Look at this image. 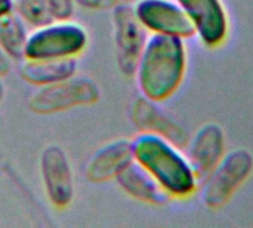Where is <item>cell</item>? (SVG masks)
<instances>
[{"instance_id": "1", "label": "cell", "mask_w": 253, "mask_h": 228, "mask_svg": "<svg viewBox=\"0 0 253 228\" xmlns=\"http://www.w3.org/2000/svg\"><path fill=\"white\" fill-rule=\"evenodd\" d=\"M188 68L185 40L173 36L150 34L135 71L142 96L165 102L182 86Z\"/></svg>"}, {"instance_id": "2", "label": "cell", "mask_w": 253, "mask_h": 228, "mask_svg": "<svg viewBox=\"0 0 253 228\" xmlns=\"http://www.w3.org/2000/svg\"><path fill=\"white\" fill-rule=\"evenodd\" d=\"M132 153L133 160L159 182L169 199L187 200L199 193L202 181L184 148L159 135L141 132L132 139Z\"/></svg>"}, {"instance_id": "3", "label": "cell", "mask_w": 253, "mask_h": 228, "mask_svg": "<svg viewBox=\"0 0 253 228\" xmlns=\"http://www.w3.org/2000/svg\"><path fill=\"white\" fill-rule=\"evenodd\" d=\"M253 174V154L246 148L227 151L216 168L202 181V200L206 208H225Z\"/></svg>"}, {"instance_id": "4", "label": "cell", "mask_w": 253, "mask_h": 228, "mask_svg": "<svg viewBox=\"0 0 253 228\" xmlns=\"http://www.w3.org/2000/svg\"><path fill=\"white\" fill-rule=\"evenodd\" d=\"M87 45L86 30L70 19H53L36 27L25 42L24 58L28 59H65L76 58Z\"/></svg>"}, {"instance_id": "5", "label": "cell", "mask_w": 253, "mask_h": 228, "mask_svg": "<svg viewBox=\"0 0 253 228\" xmlns=\"http://www.w3.org/2000/svg\"><path fill=\"white\" fill-rule=\"evenodd\" d=\"M101 92L95 82L86 77L73 76L52 85L40 86V89L31 95L28 107L34 113L50 114L79 105L95 104Z\"/></svg>"}, {"instance_id": "6", "label": "cell", "mask_w": 253, "mask_h": 228, "mask_svg": "<svg viewBox=\"0 0 253 228\" xmlns=\"http://www.w3.org/2000/svg\"><path fill=\"white\" fill-rule=\"evenodd\" d=\"M187 13L194 36L208 49L222 47L231 33V21L224 0H176Z\"/></svg>"}, {"instance_id": "7", "label": "cell", "mask_w": 253, "mask_h": 228, "mask_svg": "<svg viewBox=\"0 0 253 228\" xmlns=\"http://www.w3.org/2000/svg\"><path fill=\"white\" fill-rule=\"evenodd\" d=\"M116 59L125 76H135L148 31L138 21L132 4H116L113 10Z\"/></svg>"}, {"instance_id": "8", "label": "cell", "mask_w": 253, "mask_h": 228, "mask_svg": "<svg viewBox=\"0 0 253 228\" xmlns=\"http://www.w3.org/2000/svg\"><path fill=\"white\" fill-rule=\"evenodd\" d=\"M133 12L148 34L194 37V28L176 0H136Z\"/></svg>"}, {"instance_id": "9", "label": "cell", "mask_w": 253, "mask_h": 228, "mask_svg": "<svg viewBox=\"0 0 253 228\" xmlns=\"http://www.w3.org/2000/svg\"><path fill=\"white\" fill-rule=\"evenodd\" d=\"M40 172L46 196L56 208H65L74 196L73 171L65 151L52 144L47 145L40 157Z\"/></svg>"}, {"instance_id": "10", "label": "cell", "mask_w": 253, "mask_h": 228, "mask_svg": "<svg viewBox=\"0 0 253 228\" xmlns=\"http://www.w3.org/2000/svg\"><path fill=\"white\" fill-rule=\"evenodd\" d=\"M225 153V132L218 123L213 122L200 126L196 134L190 137L185 145V154L200 181H203L216 168Z\"/></svg>"}, {"instance_id": "11", "label": "cell", "mask_w": 253, "mask_h": 228, "mask_svg": "<svg viewBox=\"0 0 253 228\" xmlns=\"http://www.w3.org/2000/svg\"><path fill=\"white\" fill-rule=\"evenodd\" d=\"M159 102H154L145 96H138L130 107V119L133 125L141 131L153 135H159L175 145L185 148L190 135L187 129L173 120L170 116H168L162 108L157 105Z\"/></svg>"}, {"instance_id": "12", "label": "cell", "mask_w": 253, "mask_h": 228, "mask_svg": "<svg viewBox=\"0 0 253 228\" xmlns=\"http://www.w3.org/2000/svg\"><path fill=\"white\" fill-rule=\"evenodd\" d=\"M133 160L132 141L116 139L102 145L86 165V178L90 182H105L117 175Z\"/></svg>"}, {"instance_id": "13", "label": "cell", "mask_w": 253, "mask_h": 228, "mask_svg": "<svg viewBox=\"0 0 253 228\" xmlns=\"http://www.w3.org/2000/svg\"><path fill=\"white\" fill-rule=\"evenodd\" d=\"M116 181L126 194L145 205L162 206L170 200L159 182L135 160L117 175Z\"/></svg>"}, {"instance_id": "14", "label": "cell", "mask_w": 253, "mask_h": 228, "mask_svg": "<svg viewBox=\"0 0 253 228\" xmlns=\"http://www.w3.org/2000/svg\"><path fill=\"white\" fill-rule=\"evenodd\" d=\"M77 71L74 58L65 59H28L24 58L21 64V77L36 86H46L68 77Z\"/></svg>"}, {"instance_id": "15", "label": "cell", "mask_w": 253, "mask_h": 228, "mask_svg": "<svg viewBox=\"0 0 253 228\" xmlns=\"http://www.w3.org/2000/svg\"><path fill=\"white\" fill-rule=\"evenodd\" d=\"M27 37L24 21L13 10L0 16V49L9 58L24 59Z\"/></svg>"}, {"instance_id": "16", "label": "cell", "mask_w": 253, "mask_h": 228, "mask_svg": "<svg viewBox=\"0 0 253 228\" xmlns=\"http://www.w3.org/2000/svg\"><path fill=\"white\" fill-rule=\"evenodd\" d=\"M12 10L33 27H42L53 21L43 0H12Z\"/></svg>"}, {"instance_id": "17", "label": "cell", "mask_w": 253, "mask_h": 228, "mask_svg": "<svg viewBox=\"0 0 253 228\" xmlns=\"http://www.w3.org/2000/svg\"><path fill=\"white\" fill-rule=\"evenodd\" d=\"M53 19H70L74 0H43Z\"/></svg>"}, {"instance_id": "18", "label": "cell", "mask_w": 253, "mask_h": 228, "mask_svg": "<svg viewBox=\"0 0 253 228\" xmlns=\"http://www.w3.org/2000/svg\"><path fill=\"white\" fill-rule=\"evenodd\" d=\"M10 71V58L0 49V76H6Z\"/></svg>"}, {"instance_id": "19", "label": "cell", "mask_w": 253, "mask_h": 228, "mask_svg": "<svg viewBox=\"0 0 253 228\" xmlns=\"http://www.w3.org/2000/svg\"><path fill=\"white\" fill-rule=\"evenodd\" d=\"M74 1L79 3V4H82V6H84V7L96 9V7H99V6H102L105 0H74Z\"/></svg>"}, {"instance_id": "20", "label": "cell", "mask_w": 253, "mask_h": 228, "mask_svg": "<svg viewBox=\"0 0 253 228\" xmlns=\"http://www.w3.org/2000/svg\"><path fill=\"white\" fill-rule=\"evenodd\" d=\"M12 10V0H0V16Z\"/></svg>"}, {"instance_id": "21", "label": "cell", "mask_w": 253, "mask_h": 228, "mask_svg": "<svg viewBox=\"0 0 253 228\" xmlns=\"http://www.w3.org/2000/svg\"><path fill=\"white\" fill-rule=\"evenodd\" d=\"M116 4H130V3H135L136 0H113Z\"/></svg>"}, {"instance_id": "22", "label": "cell", "mask_w": 253, "mask_h": 228, "mask_svg": "<svg viewBox=\"0 0 253 228\" xmlns=\"http://www.w3.org/2000/svg\"><path fill=\"white\" fill-rule=\"evenodd\" d=\"M1 96H3V88H1V83H0V99H1Z\"/></svg>"}]
</instances>
